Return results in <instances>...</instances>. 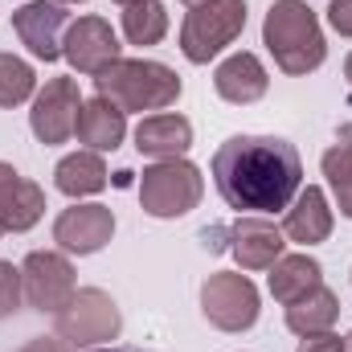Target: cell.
Here are the masks:
<instances>
[{
    "mask_svg": "<svg viewBox=\"0 0 352 352\" xmlns=\"http://www.w3.org/2000/svg\"><path fill=\"white\" fill-rule=\"evenodd\" d=\"M209 168H213L221 201L254 217L291 209L303 184V160L295 144L278 135H230L213 152Z\"/></svg>",
    "mask_w": 352,
    "mask_h": 352,
    "instance_id": "obj_1",
    "label": "cell"
},
{
    "mask_svg": "<svg viewBox=\"0 0 352 352\" xmlns=\"http://www.w3.org/2000/svg\"><path fill=\"white\" fill-rule=\"evenodd\" d=\"M263 45L270 50L274 66L283 74H295V78L320 70L324 58H328L320 21L303 0H274L270 4V12L263 21Z\"/></svg>",
    "mask_w": 352,
    "mask_h": 352,
    "instance_id": "obj_2",
    "label": "cell"
},
{
    "mask_svg": "<svg viewBox=\"0 0 352 352\" xmlns=\"http://www.w3.org/2000/svg\"><path fill=\"white\" fill-rule=\"evenodd\" d=\"M94 87L102 98H111L119 111H164L180 98V74L168 70L164 62L148 58H119L107 66Z\"/></svg>",
    "mask_w": 352,
    "mask_h": 352,
    "instance_id": "obj_3",
    "label": "cell"
},
{
    "mask_svg": "<svg viewBox=\"0 0 352 352\" xmlns=\"http://www.w3.org/2000/svg\"><path fill=\"white\" fill-rule=\"evenodd\" d=\"M242 29H246V0H209V4H197L184 16V25H180V50H184L188 62L205 66L226 45H234V37Z\"/></svg>",
    "mask_w": 352,
    "mask_h": 352,
    "instance_id": "obj_4",
    "label": "cell"
},
{
    "mask_svg": "<svg viewBox=\"0 0 352 352\" xmlns=\"http://www.w3.org/2000/svg\"><path fill=\"white\" fill-rule=\"evenodd\" d=\"M201 168L188 160H160L140 176V205L152 217H184L201 205Z\"/></svg>",
    "mask_w": 352,
    "mask_h": 352,
    "instance_id": "obj_5",
    "label": "cell"
},
{
    "mask_svg": "<svg viewBox=\"0 0 352 352\" xmlns=\"http://www.w3.org/2000/svg\"><path fill=\"white\" fill-rule=\"evenodd\" d=\"M201 311L221 332H246L258 320V291L246 274L221 270L201 283Z\"/></svg>",
    "mask_w": 352,
    "mask_h": 352,
    "instance_id": "obj_6",
    "label": "cell"
},
{
    "mask_svg": "<svg viewBox=\"0 0 352 352\" xmlns=\"http://www.w3.org/2000/svg\"><path fill=\"white\" fill-rule=\"evenodd\" d=\"M123 328V316L115 307V299L98 287H82L74 291V299L58 311V336L70 344H102L115 340Z\"/></svg>",
    "mask_w": 352,
    "mask_h": 352,
    "instance_id": "obj_7",
    "label": "cell"
},
{
    "mask_svg": "<svg viewBox=\"0 0 352 352\" xmlns=\"http://www.w3.org/2000/svg\"><path fill=\"white\" fill-rule=\"evenodd\" d=\"M21 278H25V299L37 311L58 316L74 299V266L66 263V254L33 250L25 258V266H21Z\"/></svg>",
    "mask_w": 352,
    "mask_h": 352,
    "instance_id": "obj_8",
    "label": "cell"
},
{
    "mask_svg": "<svg viewBox=\"0 0 352 352\" xmlns=\"http://www.w3.org/2000/svg\"><path fill=\"white\" fill-rule=\"evenodd\" d=\"M78 111H82V98H78V82L74 78H50L45 90L33 98V111H29V127L41 144H66L78 127Z\"/></svg>",
    "mask_w": 352,
    "mask_h": 352,
    "instance_id": "obj_9",
    "label": "cell"
},
{
    "mask_svg": "<svg viewBox=\"0 0 352 352\" xmlns=\"http://www.w3.org/2000/svg\"><path fill=\"white\" fill-rule=\"evenodd\" d=\"M12 29H16V37L29 45L33 58L58 62V58H62L66 29H70V12H66L58 0H29L25 8L12 12Z\"/></svg>",
    "mask_w": 352,
    "mask_h": 352,
    "instance_id": "obj_10",
    "label": "cell"
},
{
    "mask_svg": "<svg viewBox=\"0 0 352 352\" xmlns=\"http://www.w3.org/2000/svg\"><path fill=\"white\" fill-rule=\"evenodd\" d=\"M119 50H123L119 37H115V29L102 16H78L66 29V41H62L66 62L78 74H90V78H98L107 66H115L119 62Z\"/></svg>",
    "mask_w": 352,
    "mask_h": 352,
    "instance_id": "obj_11",
    "label": "cell"
},
{
    "mask_svg": "<svg viewBox=\"0 0 352 352\" xmlns=\"http://www.w3.org/2000/svg\"><path fill=\"white\" fill-rule=\"evenodd\" d=\"M115 234V213L107 205H74L54 221V242L66 254H98Z\"/></svg>",
    "mask_w": 352,
    "mask_h": 352,
    "instance_id": "obj_12",
    "label": "cell"
},
{
    "mask_svg": "<svg viewBox=\"0 0 352 352\" xmlns=\"http://www.w3.org/2000/svg\"><path fill=\"white\" fill-rule=\"evenodd\" d=\"M283 230L266 217H254V213H242L230 230V250L242 270H270V266L283 258Z\"/></svg>",
    "mask_w": 352,
    "mask_h": 352,
    "instance_id": "obj_13",
    "label": "cell"
},
{
    "mask_svg": "<svg viewBox=\"0 0 352 352\" xmlns=\"http://www.w3.org/2000/svg\"><path fill=\"white\" fill-rule=\"evenodd\" d=\"M45 213V192L29 176H21L12 164H0V230L4 234H25L41 221Z\"/></svg>",
    "mask_w": 352,
    "mask_h": 352,
    "instance_id": "obj_14",
    "label": "cell"
},
{
    "mask_svg": "<svg viewBox=\"0 0 352 352\" xmlns=\"http://www.w3.org/2000/svg\"><path fill=\"white\" fill-rule=\"evenodd\" d=\"M283 234H287L291 242H299V246L328 242V234H332V209H328V197H324V188H316V184L299 188L295 205L287 209Z\"/></svg>",
    "mask_w": 352,
    "mask_h": 352,
    "instance_id": "obj_15",
    "label": "cell"
},
{
    "mask_svg": "<svg viewBox=\"0 0 352 352\" xmlns=\"http://www.w3.org/2000/svg\"><path fill=\"white\" fill-rule=\"evenodd\" d=\"M74 131H78V140L87 144L90 152H115L123 144V135H127V111H119L111 98L94 94V98L82 102Z\"/></svg>",
    "mask_w": 352,
    "mask_h": 352,
    "instance_id": "obj_16",
    "label": "cell"
},
{
    "mask_svg": "<svg viewBox=\"0 0 352 352\" xmlns=\"http://www.w3.org/2000/svg\"><path fill=\"white\" fill-rule=\"evenodd\" d=\"M135 148L156 160H180L192 148V123L184 115H148L135 127Z\"/></svg>",
    "mask_w": 352,
    "mask_h": 352,
    "instance_id": "obj_17",
    "label": "cell"
},
{
    "mask_svg": "<svg viewBox=\"0 0 352 352\" xmlns=\"http://www.w3.org/2000/svg\"><path fill=\"white\" fill-rule=\"evenodd\" d=\"M213 87H217V94H221L226 102L246 107V102H258V98H263L266 87H270V78H266V66L254 54H234V58H226V62L217 66Z\"/></svg>",
    "mask_w": 352,
    "mask_h": 352,
    "instance_id": "obj_18",
    "label": "cell"
},
{
    "mask_svg": "<svg viewBox=\"0 0 352 352\" xmlns=\"http://www.w3.org/2000/svg\"><path fill=\"white\" fill-rule=\"evenodd\" d=\"M320 283H324V270H320L316 258H307V254H283L278 263L270 266V295L278 303H287V307L295 299L311 295Z\"/></svg>",
    "mask_w": 352,
    "mask_h": 352,
    "instance_id": "obj_19",
    "label": "cell"
},
{
    "mask_svg": "<svg viewBox=\"0 0 352 352\" xmlns=\"http://www.w3.org/2000/svg\"><path fill=\"white\" fill-rule=\"evenodd\" d=\"M336 316H340V299H336V291H328L320 283L311 295H303L287 307V328L295 336H316V332H328L336 324Z\"/></svg>",
    "mask_w": 352,
    "mask_h": 352,
    "instance_id": "obj_20",
    "label": "cell"
},
{
    "mask_svg": "<svg viewBox=\"0 0 352 352\" xmlns=\"http://www.w3.org/2000/svg\"><path fill=\"white\" fill-rule=\"evenodd\" d=\"M54 184H58L66 197L102 192V188H107V164H102L98 152H74V156H66V160L54 168Z\"/></svg>",
    "mask_w": 352,
    "mask_h": 352,
    "instance_id": "obj_21",
    "label": "cell"
},
{
    "mask_svg": "<svg viewBox=\"0 0 352 352\" xmlns=\"http://www.w3.org/2000/svg\"><path fill=\"white\" fill-rule=\"evenodd\" d=\"M123 33L131 45H156L164 33H168V12L160 0H140V4H127L123 12Z\"/></svg>",
    "mask_w": 352,
    "mask_h": 352,
    "instance_id": "obj_22",
    "label": "cell"
},
{
    "mask_svg": "<svg viewBox=\"0 0 352 352\" xmlns=\"http://www.w3.org/2000/svg\"><path fill=\"white\" fill-rule=\"evenodd\" d=\"M324 176L332 184V197L340 205V213L352 221V140L344 144H332L324 152Z\"/></svg>",
    "mask_w": 352,
    "mask_h": 352,
    "instance_id": "obj_23",
    "label": "cell"
},
{
    "mask_svg": "<svg viewBox=\"0 0 352 352\" xmlns=\"http://www.w3.org/2000/svg\"><path fill=\"white\" fill-rule=\"evenodd\" d=\"M33 90H37L33 66L12 54H0V107H21Z\"/></svg>",
    "mask_w": 352,
    "mask_h": 352,
    "instance_id": "obj_24",
    "label": "cell"
},
{
    "mask_svg": "<svg viewBox=\"0 0 352 352\" xmlns=\"http://www.w3.org/2000/svg\"><path fill=\"white\" fill-rule=\"evenodd\" d=\"M21 295H25V278H21V266L0 263V320L12 316L21 307Z\"/></svg>",
    "mask_w": 352,
    "mask_h": 352,
    "instance_id": "obj_25",
    "label": "cell"
},
{
    "mask_svg": "<svg viewBox=\"0 0 352 352\" xmlns=\"http://www.w3.org/2000/svg\"><path fill=\"white\" fill-rule=\"evenodd\" d=\"M328 25L340 37H352V0H332L328 4Z\"/></svg>",
    "mask_w": 352,
    "mask_h": 352,
    "instance_id": "obj_26",
    "label": "cell"
},
{
    "mask_svg": "<svg viewBox=\"0 0 352 352\" xmlns=\"http://www.w3.org/2000/svg\"><path fill=\"white\" fill-rule=\"evenodd\" d=\"M299 352H344V340L332 332H316V336H303Z\"/></svg>",
    "mask_w": 352,
    "mask_h": 352,
    "instance_id": "obj_27",
    "label": "cell"
},
{
    "mask_svg": "<svg viewBox=\"0 0 352 352\" xmlns=\"http://www.w3.org/2000/svg\"><path fill=\"white\" fill-rule=\"evenodd\" d=\"M21 352H70V340H62V336H33Z\"/></svg>",
    "mask_w": 352,
    "mask_h": 352,
    "instance_id": "obj_28",
    "label": "cell"
},
{
    "mask_svg": "<svg viewBox=\"0 0 352 352\" xmlns=\"http://www.w3.org/2000/svg\"><path fill=\"white\" fill-rule=\"evenodd\" d=\"M94 352H148V349H127V344H111V349H94Z\"/></svg>",
    "mask_w": 352,
    "mask_h": 352,
    "instance_id": "obj_29",
    "label": "cell"
},
{
    "mask_svg": "<svg viewBox=\"0 0 352 352\" xmlns=\"http://www.w3.org/2000/svg\"><path fill=\"white\" fill-rule=\"evenodd\" d=\"M344 78H349V90H352V54L344 58Z\"/></svg>",
    "mask_w": 352,
    "mask_h": 352,
    "instance_id": "obj_30",
    "label": "cell"
},
{
    "mask_svg": "<svg viewBox=\"0 0 352 352\" xmlns=\"http://www.w3.org/2000/svg\"><path fill=\"white\" fill-rule=\"evenodd\" d=\"M184 4H188V8H197V4H209V0H184Z\"/></svg>",
    "mask_w": 352,
    "mask_h": 352,
    "instance_id": "obj_31",
    "label": "cell"
},
{
    "mask_svg": "<svg viewBox=\"0 0 352 352\" xmlns=\"http://www.w3.org/2000/svg\"><path fill=\"white\" fill-rule=\"evenodd\" d=\"M115 4H123V8H127V4H140V0H115Z\"/></svg>",
    "mask_w": 352,
    "mask_h": 352,
    "instance_id": "obj_32",
    "label": "cell"
},
{
    "mask_svg": "<svg viewBox=\"0 0 352 352\" xmlns=\"http://www.w3.org/2000/svg\"><path fill=\"white\" fill-rule=\"evenodd\" d=\"M344 352H352V332H349V340H344Z\"/></svg>",
    "mask_w": 352,
    "mask_h": 352,
    "instance_id": "obj_33",
    "label": "cell"
},
{
    "mask_svg": "<svg viewBox=\"0 0 352 352\" xmlns=\"http://www.w3.org/2000/svg\"><path fill=\"white\" fill-rule=\"evenodd\" d=\"M58 4H82V0H58Z\"/></svg>",
    "mask_w": 352,
    "mask_h": 352,
    "instance_id": "obj_34",
    "label": "cell"
},
{
    "mask_svg": "<svg viewBox=\"0 0 352 352\" xmlns=\"http://www.w3.org/2000/svg\"><path fill=\"white\" fill-rule=\"evenodd\" d=\"M0 234H4V230H0Z\"/></svg>",
    "mask_w": 352,
    "mask_h": 352,
    "instance_id": "obj_35",
    "label": "cell"
}]
</instances>
